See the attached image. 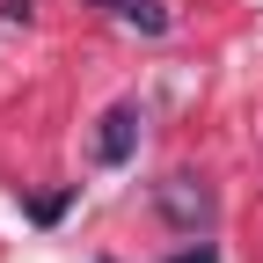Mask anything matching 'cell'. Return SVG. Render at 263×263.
I'll return each instance as SVG.
<instances>
[{"label": "cell", "instance_id": "cell-1", "mask_svg": "<svg viewBox=\"0 0 263 263\" xmlns=\"http://www.w3.org/2000/svg\"><path fill=\"white\" fill-rule=\"evenodd\" d=\"M132 146H139V110L117 103V110L103 117V132H95V161H103V168H117V161H132Z\"/></svg>", "mask_w": 263, "mask_h": 263}, {"label": "cell", "instance_id": "cell-2", "mask_svg": "<svg viewBox=\"0 0 263 263\" xmlns=\"http://www.w3.org/2000/svg\"><path fill=\"white\" fill-rule=\"evenodd\" d=\"M161 212L183 219V227H197V219H212V190L197 176H168V183H161Z\"/></svg>", "mask_w": 263, "mask_h": 263}, {"label": "cell", "instance_id": "cell-3", "mask_svg": "<svg viewBox=\"0 0 263 263\" xmlns=\"http://www.w3.org/2000/svg\"><path fill=\"white\" fill-rule=\"evenodd\" d=\"M110 8H117L132 29H146V37H161V29H168V8H161V0H110Z\"/></svg>", "mask_w": 263, "mask_h": 263}, {"label": "cell", "instance_id": "cell-4", "mask_svg": "<svg viewBox=\"0 0 263 263\" xmlns=\"http://www.w3.org/2000/svg\"><path fill=\"white\" fill-rule=\"evenodd\" d=\"M168 263H219L212 249H183V256H168Z\"/></svg>", "mask_w": 263, "mask_h": 263}]
</instances>
